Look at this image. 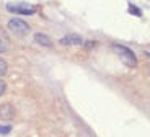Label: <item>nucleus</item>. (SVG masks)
<instances>
[{
    "label": "nucleus",
    "instance_id": "nucleus-2",
    "mask_svg": "<svg viewBox=\"0 0 150 137\" xmlns=\"http://www.w3.org/2000/svg\"><path fill=\"white\" fill-rule=\"evenodd\" d=\"M7 10L11 13H21V15H33L36 11V7L30 4H25V2H18V4H8Z\"/></svg>",
    "mask_w": 150,
    "mask_h": 137
},
{
    "label": "nucleus",
    "instance_id": "nucleus-1",
    "mask_svg": "<svg viewBox=\"0 0 150 137\" xmlns=\"http://www.w3.org/2000/svg\"><path fill=\"white\" fill-rule=\"evenodd\" d=\"M112 51L119 56V59L122 60L126 65H129V67H135V65H137V57H135V54L129 48L121 46V44H112Z\"/></svg>",
    "mask_w": 150,
    "mask_h": 137
},
{
    "label": "nucleus",
    "instance_id": "nucleus-11",
    "mask_svg": "<svg viewBox=\"0 0 150 137\" xmlns=\"http://www.w3.org/2000/svg\"><path fill=\"white\" fill-rule=\"evenodd\" d=\"M5 90H7V83H5L4 80H0V97L5 93Z\"/></svg>",
    "mask_w": 150,
    "mask_h": 137
},
{
    "label": "nucleus",
    "instance_id": "nucleus-9",
    "mask_svg": "<svg viewBox=\"0 0 150 137\" xmlns=\"http://www.w3.org/2000/svg\"><path fill=\"white\" fill-rule=\"evenodd\" d=\"M129 13H132V15H135V16H140V15H142V11L135 7V5H129Z\"/></svg>",
    "mask_w": 150,
    "mask_h": 137
},
{
    "label": "nucleus",
    "instance_id": "nucleus-7",
    "mask_svg": "<svg viewBox=\"0 0 150 137\" xmlns=\"http://www.w3.org/2000/svg\"><path fill=\"white\" fill-rule=\"evenodd\" d=\"M34 41L39 43L41 46H46V48H51V46H52V41L49 39L46 34H42V33H36V34H34Z\"/></svg>",
    "mask_w": 150,
    "mask_h": 137
},
{
    "label": "nucleus",
    "instance_id": "nucleus-4",
    "mask_svg": "<svg viewBox=\"0 0 150 137\" xmlns=\"http://www.w3.org/2000/svg\"><path fill=\"white\" fill-rule=\"evenodd\" d=\"M13 118H15V108H13V104H10V103L0 104V119L10 121Z\"/></svg>",
    "mask_w": 150,
    "mask_h": 137
},
{
    "label": "nucleus",
    "instance_id": "nucleus-3",
    "mask_svg": "<svg viewBox=\"0 0 150 137\" xmlns=\"http://www.w3.org/2000/svg\"><path fill=\"white\" fill-rule=\"evenodd\" d=\"M8 30L11 31V33L18 34V36H25V34L30 31V26H28L26 21H23V20L20 18H13L8 21Z\"/></svg>",
    "mask_w": 150,
    "mask_h": 137
},
{
    "label": "nucleus",
    "instance_id": "nucleus-10",
    "mask_svg": "<svg viewBox=\"0 0 150 137\" xmlns=\"http://www.w3.org/2000/svg\"><path fill=\"white\" fill-rule=\"evenodd\" d=\"M11 127L10 126H5V124H0V134H10Z\"/></svg>",
    "mask_w": 150,
    "mask_h": 137
},
{
    "label": "nucleus",
    "instance_id": "nucleus-6",
    "mask_svg": "<svg viewBox=\"0 0 150 137\" xmlns=\"http://www.w3.org/2000/svg\"><path fill=\"white\" fill-rule=\"evenodd\" d=\"M10 49V38L5 33V30L0 26V52H7Z\"/></svg>",
    "mask_w": 150,
    "mask_h": 137
},
{
    "label": "nucleus",
    "instance_id": "nucleus-8",
    "mask_svg": "<svg viewBox=\"0 0 150 137\" xmlns=\"http://www.w3.org/2000/svg\"><path fill=\"white\" fill-rule=\"evenodd\" d=\"M7 69H8V67H7V62H5L2 57H0V77L7 74Z\"/></svg>",
    "mask_w": 150,
    "mask_h": 137
},
{
    "label": "nucleus",
    "instance_id": "nucleus-5",
    "mask_svg": "<svg viewBox=\"0 0 150 137\" xmlns=\"http://www.w3.org/2000/svg\"><path fill=\"white\" fill-rule=\"evenodd\" d=\"M82 43H83V39L79 34H69V36L60 39V44L62 46H80Z\"/></svg>",
    "mask_w": 150,
    "mask_h": 137
}]
</instances>
